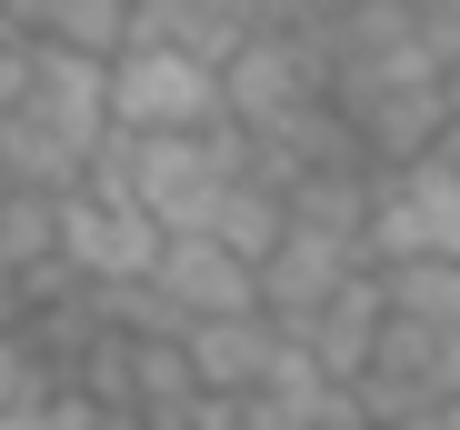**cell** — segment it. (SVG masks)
Listing matches in <instances>:
<instances>
[{
  "mask_svg": "<svg viewBox=\"0 0 460 430\" xmlns=\"http://www.w3.org/2000/svg\"><path fill=\"white\" fill-rule=\"evenodd\" d=\"M430 260H460V161L450 151L370 180V270H430Z\"/></svg>",
  "mask_w": 460,
  "mask_h": 430,
  "instance_id": "1",
  "label": "cell"
},
{
  "mask_svg": "<svg viewBox=\"0 0 460 430\" xmlns=\"http://www.w3.org/2000/svg\"><path fill=\"white\" fill-rule=\"evenodd\" d=\"M111 130L130 140H181V130H230L220 70L190 50H120L111 60Z\"/></svg>",
  "mask_w": 460,
  "mask_h": 430,
  "instance_id": "2",
  "label": "cell"
},
{
  "mask_svg": "<svg viewBox=\"0 0 460 430\" xmlns=\"http://www.w3.org/2000/svg\"><path fill=\"white\" fill-rule=\"evenodd\" d=\"M171 231L150 221L140 200H111V190H70L60 200V270L91 280V291H150V270H161Z\"/></svg>",
  "mask_w": 460,
  "mask_h": 430,
  "instance_id": "3",
  "label": "cell"
},
{
  "mask_svg": "<svg viewBox=\"0 0 460 430\" xmlns=\"http://www.w3.org/2000/svg\"><path fill=\"white\" fill-rule=\"evenodd\" d=\"M150 301H161L171 330H210V320H270L261 311V270L220 241H171L161 270H150Z\"/></svg>",
  "mask_w": 460,
  "mask_h": 430,
  "instance_id": "4",
  "label": "cell"
},
{
  "mask_svg": "<svg viewBox=\"0 0 460 430\" xmlns=\"http://www.w3.org/2000/svg\"><path fill=\"white\" fill-rule=\"evenodd\" d=\"M360 270H370V260H360L350 241H331V231H300V221H290V241L261 260V311H270V320L300 340V330H311V320H321V311L350 291Z\"/></svg>",
  "mask_w": 460,
  "mask_h": 430,
  "instance_id": "5",
  "label": "cell"
},
{
  "mask_svg": "<svg viewBox=\"0 0 460 430\" xmlns=\"http://www.w3.org/2000/svg\"><path fill=\"white\" fill-rule=\"evenodd\" d=\"M380 330H391V280H380V270H360V280H350V291H341L311 330H300V340H311V361L331 371V391H360V381H370Z\"/></svg>",
  "mask_w": 460,
  "mask_h": 430,
  "instance_id": "6",
  "label": "cell"
},
{
  "mask_svg": "<svg viewBox=\"0 0 460 430\" xmlns=\"http://www.w3.org/2000/svg\"><path fill=\"white\" fill-rule=\"evenodd\" d=\"M280 340H290L280 320H210V330H181L200 400H251V391L270 381V361H280Z\"/></svg>",
  "mask_w": 460,
  "mask_h": 430,
  "instance_id": "7",
  "label": "cell"
},
{
  "mask_svg": "<svg viewBox=\"0 0 460 430\" xmlns=\"http://www.w3.org/2000/svg\"><path fill=\"white\" fill-rule=\"evenodd\" d=\"M31 110H40V120H60V130L101 161V151H111V60L40 50V91H31Z\"/></svg>",
  "mask_w": 460,
  "mask_h": 430,
  "instance_id": "8",
  "label": "cell"
},
{
  "mask_svg": "<svg viewBox=\"0 0 460 430\" xmlns=\"http://www.w3.org/2000/svg\"><path fill=\"white\" fill-rule=\"evenodd\" d=\"M140 0H50V40L40 50H81V60H120L130 50Z\"/></svg>",
  "mask_w": 460,
  "mask_h": 430,
  "instance_id": "9",
  "label": "cell"
},
{
  "mask_svg": "<svg viewBox=\"0 0 460 430\" xmlns=\"http://www.w3.org/2000/svg\"><path fill=\"white\" fill-rule=\"evenodd\" d=\"M380 280H391V320L460 340V260H430V270H380Z\"/></svg>",
  "mask_w": 460,
  "mask_h": 430,
  "instance_id": "10",
  "label": "cell"
},
{
  "mask_svg": "<svg viewBox=\"0 0 460 430\" xmlns=\"http://www.w3.org/2000/svg\"><path fill=\"white\" fill-rule=\"evenodd\" d=\"M31 400H50V381H40V350H31L11 320H0V420H11V410H31Z\"/></svg>",
  "mask_w": 460,
  "mask_h": 430,
  "instance_id": "11",
  "label": "cell"
},
{
  "mask_svg": "<svg viewBox=\"0 0 460 430\" xmlns=\"http://www.w3.org/2000/svg\"><path fill=\"white\" fill-rule=\"evenodd\" d=\"M300 11H321V21H341V11H360V0H300Z\"/></svg>",
  "mask_w": 460,
  "mask_h": 430,
  "instance_id": "12",
  "label": "cell"
}]
</instances>
